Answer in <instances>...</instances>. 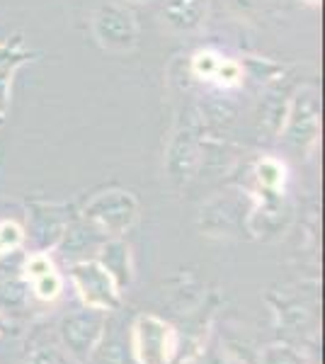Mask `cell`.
Masks as SVG:
<instances>
[{
	"label": "cell",
	"instance_id": "15",
	"mask_svg": "<svg viewBox=\"0 0 325 364\" xmlns=\"http://www.w3.org/2000/svg\"><path fill=\"white\" fill-rule=\"evenodd\" d=\"M240 80H243V68H240V63L233 61V58H221L216 73L211 75V83H216L221 87H235V85H240Z\"/></svg>",
	"mask_w": 325,
	"mask_h": 364
},
{
	"label": "cell",
	"instance_id": "14",
	"mask_svg": "<svg viewBox=\"0 0 325 364\" xmlns=\"http://www.w3.org/2000/svg\"><path fill=\"white\" fill-rule=\"evenodd\" d=\"M32 54L25 51V46H22V39L15 37L13 42H3L0 44V70H8V68H20L22 63L29 61Z\"/></svg>",
	"mask_w": 325,
	"mask_h": 364
},
{
	"label": "cell",
	"instance_id": "12",
	"mask_svg": "<svg viewBox=\"0 0 325 364\" xmlns=\"http://www.w3.org/2000/svg\"><path fill=\"white\" fill-rule=\"evenodd\" d=\"M29 282H32V291L39 301H56L63 291V277L56 272V267L44 274H39V277L29 279Z\"/></svg>",
	"mask_w": 325,
	"mask_h": 364
},
{
	"label": "cell",
	"instance_id": "16",
	"mask_svg": "<svg viewBox=\"0 0 325 364\" xmlns=\"http://www.w3.org/2000/svg\"><path fill=\"white\" fill-rule=\"evenodd\" d=\"M218 61H221V56L214 54V51H197L192 56V73L202 80H211V75L218 68Z\"/></svg>",
	"mask_w": 325,
	"mask_h": 364
},
{
	"label": "cell",
	"instance_id": "10",
	"mask_svg": "<svg viewBox=\"0 0 325 364\" xmlns=\"http://www.w3.org/2000/svg\"><path fill=\"white\" fill-rule=\"evenodd\" d=\"M206 0H168L163 8V17L170 27L180 32H192L204 22Z\"/></svg>",
	"mask_w": 325,
	"mask_h": 364
},
{
	"label": "cell",
	"instance_id": "11",
	"mask_svg": "<svg viewBox=\"0 0 325 364\" xmlns=\"http://www.w3.org/2000/svg\"><path fill=\"white\" fill-rule=\"evenodd\" d=\"M255 178L265 190L270 192H277L282 185H284V178H287V170L282 166L277 158H262L255 168Z\"/></svg>",
	"mask_w": 325,
	"mask_h": 364
},
{
	"label": "cell",
	"instance_id": "1",
	"mask_svg": "<svg viewBox=\"0 0 325 364\" xmlns=\"http://www.w3.org/2000/svg\"><path fill=\"white\" fill-rule=\"evenodd\" d=\"M80 219L97 228L102 236L122 238L139 221V199L129 190H119V187L102 190L87 199L80 211Z\"/></svg>",
	"mask_w": 325,
	"mask_h": 364
},
{
	"label": "cell",
	"instance_id": "4",
	"mask_svg": "<svg viewBox=\"0 0 325 364\" xmlns=\"http://www.w3.org/2000/svg\"><path fill=\"white\" fill-rule=\"evenodd\" d=\"M70 282H73L78 299L82 306L97 309V311H117L122 304V291L117 287V282L112 279V274L105 269L100 262L92 260H78L70 265Z\"/></svg>",
	"mask_w": 325,
	"mask_h": 364
},
{
	"label": "cell",
	"instance_id": "2",
	"mask_svg": "<svg viewBox=\"0 0 325 364\" xmlns=\"http://www.w3.org/2000/svg\"><path fill=\"white\" fill-rule=\"evenodd\" d=\"M282 141L299 156H309L321 136V95L313 85L301 87L292 97L282 122Z\"/></svg>",
	"mask_w": 325,
	"mask_h": 364
},
{
	"label": "cell",
	"instance_id": "9",
	"mask_svg": "<svg viewBox=\"0 0 325 364\" xmlns=\"http://www.w3.org/2000/svg\"><path fill=\"white\" fill-rule=\"evenodd\" d=\"M107 236L92 228L87 221H68V226L63 228V236L61 240L56 243V250L61 255H80V252H87V250H95L102 245V240Z\"/></svg>",
	"mask_w": 325,
	"mask_h": 364
},
{
	"label": "cell",
	"instance_id": "20",
	"mask_svg": "<svg viewBox=\"0 0 325 364\" xmlns=\"http://www.w3.org/2000/svg\"><path fill=\"white\" fill-rule=\"evenodd\" d=\"M129 3H146V0H129Z\"/></svg>",
	"mask_w": 325,
	"mask_h": 364
},
{
	"label": "cell",
	"instance_id": "18",
	"mask_svg": "<svg viewBox=\"0 0 325 364\" xmlns=\"http://www.w3.org/2000/svg\"><path fill=\"white\" fill-rule=\"evenodd\" d=\"M27 364H66V362H63L61 357L56 355V352L41 350V352H34V355L27 360Z\"/></svg>",
	"mask_w": 325,
	"mask_h": 364
},
{
	"label": "cell",
	"instance_id": "3",
	"mask_svg": "<svg viewBox=\"0 0 325 364\" xmlns=\"http://www.w3.org/2000/svg\"><path fill=\"white\" fill-rule=\"evenodd\" d=\"M177 348V333L168 321L153 314L136 316L132 323V355L136 364H170Z\"/></svg>",
	"mask_w": 325,
	"mask_h": 364
},
{
	"label": "cell",
	"instance_id": "5",
	"mask_svg": "<svg viewBox=\"0 0 325 364\" xmlns=\"http://www.w3.org/2000/svg\"><path fill=\"white\" fill-rule=\"evenodd\" d=\"M92 34H95L97 44L107 51H132L139 39V27L132 15V10H127L124 5L117 3H102L92 13Z\"/></svg>",
	"mask_w": 325,
	"mask_h": 364
},
{
	"label": "cell",
	"instance_id": "19",
	"mask_svg": "<svg viewBox=\"0 0 325 364\" xmlns=\"http://www.w3.org/2000/svg\"><path fill=\"white\" fill-rule=\"evenodd\" d=\"M8 331V321H5V316H3V311H0V336Z\"/></svg>",
	"mask_w": 325,
	"mask_h": 364
},
{
	"label": "cell",
	"instance_id": "8",
	"mask_svg": "<svg viewBox=\"0 0 325 364\" xmlns=\"http://www.w3.org/2000/svg\"><path fill=\"white\" fill-rule=\"evenodd\" d=\"M95 260L112 274L119 291H124L134 282L132 248H129V243L124 238H105L102 245L97 248Z\"/></svg>",
	"mask_w": 325,
	"mask_h": 364
},
{
	"label": "cell",
	"instance_id": "7",
	"mask_svg": "<svg viewBox=\"0 0 325 364\" xmlns=\"http://www.w3.org/2000/svg\"><path fill=\"white\" fill-rule=\"evenodd\" d=\"M63 207L58 204H32L29 214V226L25 231V238H32L37 243L39 252L56 248V243L63 236V228L68 226L70 216L63 214Z\"/></svg>",
	"mask_w": 325,
	"mask_h": 364
},
{
	"label": "cell",
	"instance_id": "6",
	"mask_svg": "<svg viewBox=\"0 0 325 364\" xmlns=\"http://www.w3.org/2000/svg\"><path fill=\"white\" fill-rule=\"evenodd\" d=\"M105 326H107V311L82 306L80 311H73L63 318L61 340L70 355H75L78 360H87L102 340Z\"/></svg>",
	"mask_w": 325,
	"mask_h": 364
},
{
	"label": "cell",
	"instance_id": "13",
	"mask_svg": "<svg viewBox=\"0 0 325 364\" xmlns=\"http://www.w3.org/2000/svg\"><path fill=\"white\" fill-rule=\"evenodd\" d=\"M25 228H22L17 221H0V257L13 255L25 245Z\"/></svg>",
	"mask_w": 325,
	"mask_h": 364
},
{
	"label": "cell",
	"instance_id": "17",
	"mask_svg": "<svg viewBox=\"0 0 325 364\" xmlns=\"http://www.w3.org/2000/svg\"><path fill=\"white\" fill-rule=\"evenodd\" d=\"M13 75H15V68L0 70V119H5V114H8L10 85H13Z\"/></svg>",
	"mask_w": 325,
	"mask_h": 364
},
{
	"label": "cell",
	"instance_id": "21",
	"mask_svg": "<svg viewBox=\"0 0 325 364\" xmlns=\"http://www.w3.org/2000/svg\"><path fill=\"white\" fill-rule=\"evenodd\" d=\"M0 124H3V119H0Z\"/></svg>",
	"mask_w": 325,
	"mask_h": 364
}]
</instances>
